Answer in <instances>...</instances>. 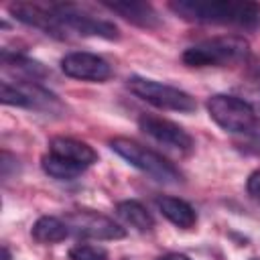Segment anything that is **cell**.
<instances>
[{"mask_svg": "<svg viewBox=\"0 0 260 260\" xmlns=\"http://www.w3.org/2000/svg\"><path fill=\"white\" fill-rule=\"evenodd\" d=\"M169 8L191 22L240 28H256L260 24V4L248 0H179L171 2Z\"/></svg>", "mask_w": 260, "mask_h": 260, "instance_id": "obj_1", "label": "cell"}, {"mask_svg": "<svg viewBox=\"0 0 260 260\" xmlns=\"http://www.w3.org/2000/svg\"><path fill=\"white\" fill-rule=\"evenodd\" d=\"M250 55V45L244 37L225 35L205 39L191 45L183 53V63L189 67H228L246 61Z\"/></svg>", "mask_w": 260, "mask_h": 260, "instance_id": "obj_2", "label": "cell"}, {"mask_svg": "<svg viewBox=\"0 0 260 260\" xmlns=\"http://www.w3.org/2000/svg\"><path fill=\"white\" fill-rule=\"evenodd\" d=\"M110 148L116 154H120L126 162H130L132 167H136L138 171L146 173L148 177H152L158 183H165V185L181 183V173L171 160H167L162 154L142 146L136 140H130V138H124V136H116V138L110 140Z\"/></svg>", "mask_w": 260, "mask_h": 260, "instance_id": "obj_3", "label": "cell"}, {"mask_svg": "<svg viewBox=\"0 0 260 260\" xmlns=\"http://www.w3.org/2000/svg\"><path fill=\"white\" fill-rule=\"evenodd\" d=\"M205 106L211 120L225 132L248 134L258 128V116L254 108L242 98L230 93H215L207 100Z\"/></svg>", "mask_w": 260, "mask_h": 260, "instance_id": "obj_4", "label": "cell"}, {"mask_svg": "<svg viewBox=\"0 0 260 260\" xmlns=\"http://www.w3.org/2000/svg\"><path fill=\"white\" fill-rule=\"evenodd\" d=\"M128 89L144 100L146 104L158 108V110H171V112H193L197 108V102L191 93L179 89V87H173V85H167V83H160V81H154V79H146V77H130L128 79Z\"/></svg>", "mask_w": 260, "mask_h": 260, "instance_id": "obj_5", "label": "cell"}, {"mask_svg": "<svg viewBox=\"0 0 260 260\" xmlns=\"http://www.w3.org/2000/svg\"><path fill=\"white\" fill-rule=\"evenodd\" d=\"M51 12L55 14V18L61 22V26L67 30H75L79 35H85V37H102V39H108V41H114L120 37V30L114 22H108V20H102V18H95L93 14L81 10L79 6L75 4H65V2H57V4H49Z\"/></svg>", "mask_w": 260, "mask_h": 260, "instance_id": "obj_6", "label": "cell"}, {"mask_svg": "<svg viewBox=\"0 0 260 260\" xmlns=\"http://www.w3.org/2000/svg\"><path fill=\"white\" fill-rule=\"evenodd\" d=\"M138 126L146 136H150L158 144L167 146L169 150H175L179 154H187L193 148L191 134L185 128H181L179 124H175L167 118L152 116V114H142L138 118Z\"/></svg>", "mask_w": 260, "mask_h": 260, "instance_id": "obj_7", "label": "cell"}, {"mask_svg": "<svg viewBox=\"0 0 260 260\" xmlns=\"http://www.w3.org/2000/svg\"><path fill=\"white\" fill-rule=\"evenodd\" d=\"M67 225L85 238H93V240H122L126 236V230L116 223L112 217L91 211V209H77L71 211L65 217Z\"/></svg>", "mask_w": 260, "mask_h": 260, "instance_id": "obj_8", "label": "cell"}, {"mask_svg": "<svg viewBox=\"0 0 260 260\" xmlns=\"http://www.w3.org/2000/svg\"><path fill=\"white\" fill-rule=\"evenodd\" d=\"M61 69L67 77L81 81H106L112 75V67L106 59L85 51L67 53L61 59Z\"/></svg>", "mask_w": 260, "mask_h": 260, "instance_id": "obj_9", "label": "cell"}, {"mask_svg": "<svg viewBox=\"0 0 260 260\" xmlns=\"http://www.w3.org/2000/svg\"><path fill=\"white\" fill-rule=\"evenodd\" d=\"M10 14L20 20L22 24H28V26H35V28H41L45 30L47 35H53V37H65V28L61 26V22L55 18V14L51 12L49 6L45 4H37V2H14L8 6Z\"/></svg>", "mask_w": 260, "mask_h": 260, "instance_id": "obj_10", "label": "cell"}, {"mask_svg": "<svg viewBox=\"0 0 260 260\" xmlns=\"http://www.w3.org/2000/svg\"><path fill=\"white\" fill-rule=\"evenodd\" d=\"M49 152L61 156V158H67L83 169L91 167L95 160H98V152L87 144V142H81V140H75V138H69V136H55L49 140Z\"/></svg>", "mask_w": 260, "mask_h": 260, "instance_id": "obj_11", "label": "cell"}, {"mask_svg": "<svg viewBox=\"0 0 260 260\" xmlns=\"http://www.w3.org/2000/svg\"><path fill=\"white\" fill-rule=\"evenodd\" d=\"M106 8L120 14L124 20L142 26V28H154L158 26V12L148 2L138 0H122V2H104Z\"/></svg>", "mask_w": 260, "mask_h": 260, "instance_id": "obj_12", "label": "cell"}, {"mask_svg": "<svg viewBox=\"0 0 260 260\" xmlns=\"http://www.w3.org/2000/svg\"><path fill=\"white\" fill-rule=\"evenodd\" d=\"M156 205H158L160 213H162L173 225H177V228H181V230H191V228H195V223H197V213H195V209H193L187 201H183V199H179V197H158V199H156Z\"/></svg>", "mask_w": 260, "mask_h": 260, "instance_id": "obj_13", "label": "cell"}, {"mask_svg": "<svg viewBox=\"0 0 260 260\" xmlns=\"http://www.w3.org/2000/svg\"><path fill=\"white\" fill-rule=\"evenodd\" d=\"M30 236L39 244H59L69 236V225L65 219H59L53 215H43L35 221Z\"/></svg>", "mask_w": 260, "mask_h": 260, "instance_id": "obj_14", "label": "cell"}, {"mask_svg": "<svg viewBox=\"0 0 260 260\" xmlns=\"http://www.w3.org/2000/svg\"><path fill=\"white\" fill-rule=\"evenodd\" d=\"M116 211L118 215L128 223L132 225L134 230L138 232H150L154 228V217L150 215V211L140 203V201H134V199H126V201H120L116 205Z\"/></svg>", "mask_w": 260, "mask_h": 260, "instance_id": "obj_15", "label": "cell"}, {"mask_svg": "<svg viewBox=\"0 0 260 260\" xmlns=\"http://www.w3.org/2000/svg\"><path fill=\"white\" fill-rule=\"evenodd\" d=\"M41 167L49 177L59 179V181H71V179L79 177L85 171L83 167H79V165H75V162H71L67 158H61V156H57L53 152H49V154H45L41 158Z\"/></svg>", "mask_w": 260, "mask_h": 260, "instance_id": "obj_16", "label": "cell"}, {"mask_svg": "<svg viewBox=\"0 0 260 260\" xmlns=\"http://www.w3.org/2000/svg\"><path fill=\"white\" fill-rule=\"evenodd\" d=\"M2 63L16 69V71H22L24 75L32 77V79H43L49 71L43 67V63L30 59V57H24V55H18V53H8V51H2Z\"/></svg>", "mask_w": 260, "mask_h": 260, "instance_id": "obj_17", "label": "cell"}, {"mask_svg": "<svg viewBox=\"0 0 260 260\" xmlns=\"http://www.w3.org/2000/svg\"><path fill=\"white\" fill-rule=\"evenodd\" d=\"M69 260H108V250L95 244H75L69 250Z\"/></svg>", "mask_w": 260, "mask_h": 260, "instance_id": "obj_18", "label": "cell"}, {"mask_svg": "<svg viewBox=\"0 0 260 260\" xmlns=\"http://www.w3.org/2000/svg\"><path fill=\"white\" fill-rule=\"evenodd\" d=\"M246 189H248V195L260 205V171H254V173L248 177Z\"/></svg>", "mask_w": 260, "mask_h": 260, "instance_id": "obj_19", "label": "cell"}, {"mask_svg": "<svg viewBox=\"0 0 260 260\" xmlns=\"http://www.w3.org/2000/svg\"><path fill=\"white\" fill-rule=\"evenodd\" d=\"M156 260H191V258L185 256V254H179V252H169V254H162V256L156 258Z\"/></svg>", "mask_w": 260, "mask_h": 260, "instance_id": "obj_20", "label": "cell"}, {"mask_svg": "<svg viewBox=\"0 0 260 260\" xmlns=\"http://www.w3.org/2000/svg\"><path fill=\"white\" fill-rule=\"evenodd\" d=\"M2 260H10V252H8V248H6V246L2 248Z\"/></svg>", "mask_w": 260, "mask_h": 260, "instance_id": "obj_21", "label": "cell"}, {"mask_svg": "<svg viewBox=\"0 0 260 260\" xmlns=\"http://www.w3.org/2000/svg\"><path fill=\"white\" fill-rule=\"evenodd\" d=\"M252 260H260V258H252Z\"/></svg>", "mask_w": 260, "mask_h": 260, "instance_id": "obj_22", "label": "cell"}]
</instances>
